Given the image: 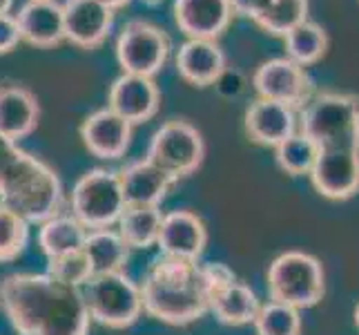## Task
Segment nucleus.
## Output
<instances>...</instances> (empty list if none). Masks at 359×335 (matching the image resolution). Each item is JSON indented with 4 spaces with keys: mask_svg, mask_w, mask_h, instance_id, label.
Instances as JSON below:
<instances>
[{
    "mask_svg": "<svg viewBox=\"0 0 359 335\" xmlns=\"http://www.w3.org/2000/svg\"><path fill=\"white\" fill-rule=\"evenodd\" d=\"M170 56V36L150 20H130L123 25L116 41V60L123 74L154 79Z\"/></svg>",
    "mask_w": 359,
    "mask_h": 335,
    "instance_id": "nucleus-9",
    "label": "nucleus"
},
{
    "mask_svg": "<svg viewBox=\"0 0 359 335\" xmlns=\"http://www.w3.org/2000/svg\"><path fill=\"white\" fill-rule=\"evenodd\" d=\"M126 210L121 181L116 172L103 168L88 170L74 183L72 215L88 230L109 228L121 219Z\"/></svg>",
    "mask_w": 359,
    "mask_h": 335,
    "instance_id": "nucleus-7",
    "label": "nucleus"
},
{
    "mask_svg": "<svg viewBox=\"0 0 359 335\" xmlns=\"http://www.w3.org/2000/svg\"><path fill=\"white\" fill-rule=\"evenodd\" d=\"M41 119V105L27 88L22 85H0V134L11 141L29 136Z\"/></svg>",
    "mask_w": 359,
    "mask_h": 335,
    "instance_id": "nucleus-20",
    "label": "nucleus"
},
{
    "mask_svg": "<svg viewBox=\"0 0 359 335\" xmlns=\"http://www.w3.org/2000/svg\"><path fill=\"white\" fill-rule=\"evenodd\" d=\"M158 105L161 92L154 79L136 77V74H121L107 94V107L132 126L150 121L158 112Z\"/></svg>",
    "mask_w": 359,
    "mask_h": 335,
    "instance_id": "nucleus-12",
    "label": "nucleus"
},
{
    "mask_svg": "<svg viewBox=\"0 0 359 335\" xmlns=\"http://www.w3.org/2000/svg\"><path fill=\"white\" fill-rule=\"evenodd\" d=\"M20 29L14 14H0V54H9L20 43Z\"/></svg>",
    "mask_w": 359,
    "mask_h": 335,
    "instance_id": "nucleus-31",
    "label": "nucleus"
},
{
    "mask_svg": "<svg viewBox=\"0 0 359 335\" xmlns=\"http://www.w3.org/2000/svg\"><path fill=\"white\" fill-rule=\"evenodd\" d=\"M65 41L83 49H94L114 27V9L101 0H65L63 3Z\"/></svg>",
    "mask_w": 359,
    "mask_h": 335,
    "instance_id": "nucleus-11",
    "label": "nucleus"
},
{
    "mask_svg": "<svg viewBox=\"0 0 359 335\" xmlns=\"http://www.w3.org/2000/svg\"><path fill=\"white\" fill-rule=\"evenodd\" d=\"M286 41V54L290 60H294L297 65H313L326 54L328 49V34L321 25L313 20H304L302 25H297L292 32L283 36Z\"/></svg>",
    "mask_w": 359,
    "mask_h": 335,
    "instance_id": "nucleus-25",
    "label": "nucleus"
},
{
    "mask_svg": "<svg viewBox=\"0 0 359 335\" xmlns=\"http://www.w3.org/2000/svg\"><path fill=\"white\" fill-rule=\"evenodd\" d=\"M324 293V266L313 255L288 251L279 255L268 268V295L272 302L302 311V308L319 304Z\"/></svg>",
    "mask_w": 359,
    "mask_h": 335,
    "instance_id": "nucleus-5",
    "label": "nucleus"
},
{
    "mask_svg": "<svg viewBox=\"0 0 359 335\" xmlns=\"http://www.w3.org/2000/svg\"><path fill=\"white\" fill-rule=\"evenodd\" d=\"M81 139L98 159H121L132 143V123L118 117L114 110H96L83 121Z\"/></svg>",
    "mask_w": 359,
    "mask_h": 335,
    "instance_id": "nucleus-13",
    "label": "nucleus"
},
{
    "mask_svg": "<svg viewBox=\"0 0 359 335\" xmlns=\"http://www.w3.org/2000/svg\"><path fill=\"white\" fill-rule=\"evenodd\" d=\"M355 324H357V329H359V304H357V308H355Z\"/></svg>",
    "mask_w": 359,
    "mask_h": 335,
    "instance_id": "nucleus-37",
    "label": "nucleus"
},
{
    "mask_svg": "<svg viewBox=\"0 0 359 335\" xmlns=\"http://www.w3.org/2000/svg\"><path fill=\"white\" fill-rule=\"evenodd\" d=\"M275 157L283 172H288L290 177H302V175H311V170L315 166L317 147L306 134H292L275 147Z\"/></svg>",
    "mask_w": 359,
    "mask_h": 335,
    "instance_id": "nucleus-28",
    "label": "nucleus"
},
{
    "mask_svg": "<svg viewBox=\"0 0 359 335\" xmlns=\"http://www.w3.org/2000/svg\"><path fill=\"white\" fill-rule=\"evenodd\" d=\"M177 27L188 39L217 41L234 16L230 0H175Z\"/></svg>",
    "mask_w": 359,
    "mask_h": 335,
    "instance_id": "nucleus-16",
    "label": "nucleus"
},
{
    "mask_svg": "<svg viewBox=\"0 0 359 335\" xmlns=\"http://www.w3.org/2000/svg\"><path fill=\"white\" fill-rule=\"evenodd\" d=\"M143 311L170 327H185L210 311V293L199 262L161 255L141 287Z\"/></svg>",
    "mask_w": 359,
    "mask_h": 335,
    "instance_id": "nucleus-3",
    "label": "nucleus"
},
{
    "mask_svg": "<svg viewBox=\"0 0 359 335\" xmlns=\"http://www.w3.org/2000/svg\"><path fill=\"white\" fill-rule=\"evenodd\" d=\"M14 7V0H0V14H9Z\"/></svg>",
    "mask_w": 359,
    "mask_h": 335,
    "instance_id": "nucleus-35",
    "label": "nucleus"
},
{
    "mask_svg": "<svg viewBox=\"0 0 359 335\" xmlns=\"http://www.w3.org/2000/svg\"><path fill=\"white\" fill-rule=\"evenodd\" d=\"M252 324L257 329V335H302L299 311L272 300L259 306V313Z\"/></svg>",
    "mask_w": 359,
    "mask_h": 335,
    "instance_id": "nucleus-29",
    "label": "nucleus"
},
{
    "mask_svg": "<svg viewBox=\"0 0 359 335\" xmlns=\"http://www.w3.org/2000/svg\"><path fill=\"white\" fill-rule=\"evenodd\" d=\"M245 134L259 145L277 147L294 134V110L259 98L245 110Z\"/></svg>",
    "mask_w": 359,
    "mask_h": 335,
    "instance_id": "nucleus-19",
    "label": "nucleus"
},
{
    "mask_svg": "<svg viewBox=\"0 0 359 335\" xmlns=\"http://www.w3.org/2000/svg\"><path fill=\"white\" fill-rule=\"evenodd\" d=\"M83 251L90 259L94 275L123 272L130 257V246L123 242V237L116 230H109V228L88 230Z\"/></svg>",
    "mask_w": 359,
    "mask_h": 335,
    "instance_id": "nucleus-22",
    "label": "nucleus"
},
{
    "mask_svg": "<svg viewBox=\"0 0 359 335\" xmlns=\"http://www.w3.org/2000/svg\"><path fill=\"white\" fill-rule=\"evenodd\" d=\"M47 275H52L54 280L67 284L74 289H83L94 277V270L88 255H85L83 248L72 253H63L58 257H49L47 259Z\"/></svg>",
    "mask_w": 359,
    "mask_h": 335,
    "instance_id": "nucleus-30",
    "label": "nucleus"
},
{
    "mask_svg": "<svg viewBox=\"0 0 359 335\" xmlns=\"http://www.w3.org/2000/svg\"><path fill=\"white\" fill-rule=\"evenodd\" d=\"M145 5H150V7H154V5H158V3H163V0H143Z\"/></svg>",
    "mask_w": 359,
    "mask_h": 335,
    "instance_id": "nucleus-36",
    "label": "nucleus"
},
{
    "mask_svg": "<svg viewBox=\"0 0 359 335\" xmlns=\"http://www.w3.org/2000/svg\"><path fill=\"white\" fill-rule=\"evenodd\" d=\"M101 3H105L107 7H112V9H118V7H126L130 0H101Z\"/></svg>",
    "mask_w": 359,
    "mask_h": 335,
    "instance_id": "nucleus-34",
    "label": "nucleus"
},
{
    "mask_svg": "<svg viewBox=\"0 0 359 335\" xmlns=\"http://www.w3.org/2000/svg\"><path fill=\"white\" fill-rule=\"evenodd\" d=\"M259 300L248 284L234 280L228 287L217 291L210 300V313L226 327H243L255 322L259 313Z\"/></svg>",
    "mask_w": 359,
    "mask_h": 335,
    "instance_id": "nucleus-21",
    "label": "nucleus"
},
{
    "mask_svg": "<svg viewBox=\"0 0 359 335\" xmlns=\"http://www.w3.org/2000/svg\"><path fill=\"white\" fill-rule=\"evenodd\" d=\"M0 308L18 335H88L81 289L47 272H14L0 282Z\"/></svg>",
    "mask_w": 359,
    "mask_h": 335,
    "instance_id": "nucleus-2",
    "label": "nucleus"
},
{
    "mask_svg": "<svg viewBox=\"0 0 359 335\" xmlns=\"http://www.w3.org/2000/svg\"><path fill=\"white\" fill-rule=\"evenodd\" d=\"M217 88L224 92V94H237L241 88H243V79H241V74L239 72H234V70H224V74L217 79Z\"/></svg>",
    "mask_w": 359,
    "mask_h": 335,
    "instance_id": "nucleus-33",
    "label": "nucleus"
},
{
    "mask_svg": "<svg viewBox=\"0 0 359 335\" xmlns=\"http://www.w3.org/2000/svg\"><path fill=\"white\" fill-rule=\"evenodd\" d=\"M270 3H272V0H230L234 14L245 16V18H250V20L262 16L264 11L268 9Z\"/></svg>",
    "mask_w": 359,
    "mask_h": 335,
    "instance_id": "nucleus-32",
    "label": "nucleus"
},
{
    "mask_svg": "<svg viewBox=\"0 0 359 335\" xmlns=\"http://www.w3.org/2000/svg\"><path fill=\"white\" fill-rule=\"evenodd\" d=\"M29 242V221L0 202V264L14 262Z\"/></svg>",
    "mask_w": 359,
    "mask_h": 335,
    "instance_id": "nucleus-27",
    "label": "nucleus"
},
{
    "mask_svg": "<svg viewBox=\"0 0 359 335\" xmlns=\"http://www.w3.org/2000/svg\"><path fill=\"white\" fill-rule=\"evenodd\" d=\"M252 85L259 98L277 101L292 110L304 107L315 96V83L308 77L306 67L297 65L288 56L270 58L257 67Z\"/></svg>",
    "mask_w": 359,
    "mask_h": 335,
    "instance_id": "nucleus-10",
    "label": "nucleus"
},
{
    "mask_svg": "<svg viewBox=\"0 0 359 335\" xmlns=\"http://www.w3.org/2000/svg\"><path fill=\"white\" fill-rule=\"evenodd\" d=\"M308 0H272L262 16L255 22L270 36H286L297 25L308 20Z\"/></svg>",
    "mask_w": 359,
    "mask_h": 335,
    "instance_id": "nucleus-26",
    "label": "nucleus"
},
{
    "mask_svg": "<svg viewBox=\"0 0 359 335\" xmlns=\"http://www.w3.org/2000/svg\"><path fill=\"white\" fill-rule=\"evenodd\" d=\"M0 202L27 219L43 223L58 215L63 185L56 172L0 134Z\"/></svg>",
    "mask_w": 359,
    "mask_h": 335,
    "instance_id": "nucleus-4",
    "label": "nucleus"
},
{
    "mask_svg": "<svg viewBox=\"0 0 359 335\" xmlns=\"http://www.w3.org/2000/svg\"><path fill=\"white\" fill-rule=\"evenodd\" d=\"M205 157V143L201 132L188 121H168L163 123L152 136L147 157L154 166L179 181L183 177H190L192 172L199 170Z\"/></svg>",
    "mask_w": 359,
    "mask_h": 335,
    "instance_id": "nucleus-8",
    "label": "nucleus"
},
{
    "mask_svg": "<svg viewBox=\"0 0 359 335\" xmlns=\"http://www.w3.org/2000/svg\"><path fill=\"white\" fill-rule=\"evenodd\" d=\"M161 221H163V213L161 208H132L128 206L123 210L118 223V235L132 248H150L158 242L161 232Z\"/></svg>",
    "mask_w": 359,
    "mask_h": 335,
    "instance_id": "nucleus-24",
    "label": "nucleus"
},
{
    "mask_svg": "<svg viewBox=\"0 0 359 335\" xmlns=\"http://www.w3.org/2000/svg\"><path fill=\"white\" fill-rule=\"evenodd\" d=\"M20 39L34 47H54L65 41L63 5L56 0H27L16 14Z\"/></svg>",
    "mask_w": 359,
    "mask_h": 335,
    "instance_id": "nucleus-17",
    "label": "nucleus"
},
{
    "mask_svg": "<svg viewBox=\"0 0 359 335\" xmlns=\"http://www.w3.org/2000/svg\"><path fill=\"white\" fill-rule=\"evenodd\" d=\"M88 237V228L74 217V215H56L52 219H47L41 223L39 230V246L43 255L49 257H58L63 253L79 251L85 244Z\"/></svg>",
    "mask_w": 359,
    "mask_h": 335,
    "instance_id": "nucleus-23",
    "label": "nucleus"
},
{
    "mask_svg": "<svg viewBox=\"0 0 359 335\" xmlns=\"http://www.w3.org/2000/svg\"><path fill=\"white\" fill-rule=\"evenodd\" d=\"M81 293L90 320L105 329H130L143 313L141 287L126 272L94 275Z\"/></svg>",
    "mask_w": 359,
    "mask_h": 335,
    "instance_id": "nucleus-6",
    "label": "nucleus"
},
{
    "mask_svg": "<svg viewBox=\"0 0 359 335\" xmlns=\"http://www.w3.org/2000/svg\"><path fill=\"white\" fill-rule=\"evenodd\" d=\"M226 67V54L217 41L188 39L179 47L177 72L181 74L183 81L196 85V88L215 85Z\"/></svg>",
    "mask_w": 359,
    "mask_h": 335,
    "instance_id": "nucleus-18",
    "label": "nucleus"
},
{
    "mask_svg": "<svg viewBox=\"0 0 359 335\" xmlns=\"http://www.w3.org/2000/svg\"><path fill=\"white\" fill-rule=\"evenodd\" d=\"M156 244L163 255L199 262L208 244V228L203 219L190 210H172L163 215Z\"/></svg>",
    "mask_w": 359,
    "mask_h": 335,
    "instance_id": "nucleus-14",
    "label": "nucleus"
},
{
    "mask_svg": "<svg viewBox=\"0 0 359 335\" xmlns=\"http://www.w3.org/2000/svg\"><path fill=\"white\" fill-rule=\"evenodd\" d=\"M123 190L126 208H158L165 199L168 190L177 181L158 166H154L150 159L132 161L123 170L116 172Z\"/></svg>",
    "mask_w": 359,
    "mask_h": 335,
    "instance_id": "nucleus-15",
    "label": "nucleus"
},
{
    "mask_svg": "<svg viewBox=\"0 0 359 335\" xmlns=\"http://www.w3.org/2000/svg\"><path fill=\"white\" fill-rule=\"evenodd\" d=\"M302 134L317 147L315 190L344 202L359 190V96L321 92L302 107Z\"/></svg>",
    "mask_w": 359,
    "mask_h": 335,
    "instance_id": "nucleus-1",
    "label": "nucleus"
}]
</instances>
